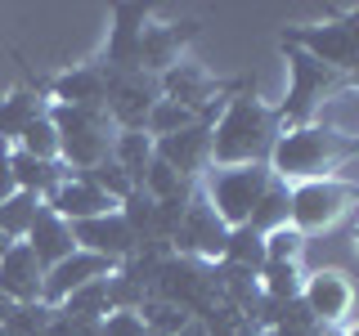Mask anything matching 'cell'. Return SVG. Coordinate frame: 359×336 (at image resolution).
Returning <instances> with one entry per match:
<instances>
[{
	"instance_id": "cell-1",
	"label": "cell",
	"mask_w": 359,
	"mask_h": 336,
	"mask_svg": "<svg viewBox=\"0 0 359 336\" xmlns=\"http://www.w3.org/2000/svg\"><path fill=\"white\" fill-rule=\"evenodd\" d=\"M278 134L283 126L274 104H265L256 81L247 76L211 121V166H269Z\"/></svg>"
},
{
	"instance_id": "cell-2",
	"label": "cell",
	"mask_w": 359,
	"mask_h": 336,
	"mask_svg": "<svg viewBox=\"0 0 359 336\" xmlns=\"http://www.w3.org/2000/svg\"><path fill=\"white\" fill-rule=\"evenodd\" d=\"M359 157V134L310 121V126L283 130L269 153V175L283 184H306V179H328L341 175Z\"/></svg>"
},
{
	"instance_id": "cell-3",
	"label": "cell",
	"mask_w": 359,
	"mask_h": 336,
	"mask_svg": "<svg viewBox=\"0 0 359 336\" xmlns=\"http://www.w3.org/2000/svg\"><path fill=\"white\" fill-rule=\"evenodd\" d=\"M278 50H283V59H287V94H283V104H274L283 130L310 126V121L319 117V108H323L328 94L355 90V76H341V72H332V67L314 63L310 54L297 50V45H278Z\"/></svg>"
},
{
	"instance_id": "cell-4",
	"label": "cell",
	"mask_w": 359,
	"mask_h": 336,
	"mask_svg": "<svg viewBox=\"0 0 359 336\" xmlns=\"http://www.w3.org/2000/svg\"><path fill=\"white\" fill-rule=\"evenodd\" d=\"M54 134H59V162L67 171H90L112 153L117 126L104 108H67V104H50L45 108Z\"/></svg>"
},
{
	"instance_id": "cell-5",
	"label": "cell",
	"mask_w": 359,
	"mask_h": 336,
	"mask_svg": "<svg viewBox=\"0 0 359 336\" xmlns=\"http://www.w3.org/2000/svg\"><path fill=\"white\" fill-rule=\"evenodd\" d=\"M292 188V206H287V224L301 238L314 233H332L337 224L355 211L359 202V184L346 175H328V179H306V184H287Z\"/></svg>"
},
{
	"instance_id": "cell-6",
	"label": "cell",
	"mask_w": 359,
	"mask_h": 336,
	"mask_svg": "<svg viewBox=\"0 0 359 336\" xmlns=\"http://www.w3.org/2000/svg\"><path fill=\"white\" fill-rule=\"evenodd\" d=\"M278 45H297L314 63L332 67L341 76H355V67H359V5H346L337 18H323V22L287 27L278 36Z\"/></svg>"
},
{
	"instance_id": "cell-7",
	"label": "cell",
	"mask_w": 359,
	"mask_h": 336,
	"mask_svg": "<svg viewBox=\"0 0 359 336\" xmlns=\"http://www.w3.org/2000/svg\"><path fill=\"white\" fill-rule=\"evenodd\" d=\"M269 166H211L207 175L198 179L202 197L211 202V211L229 224H247V216H252V206L261 202L265 184H269Z\"/></svg>"
},
{
	"instance_id": "cell-8",
	"label": "cell",
	"mask_w": 359,
	"mask_h": 336,
	"mask_svg": "<svg viewBox=\"0 0 359 336\" xmlns=\"http://www.w3.org/2000/svg\"><path fill=\"white\" fill-rule=\"evenodd\" d=\"M247 81V76H233V81H220V76H211L202 63H189L180 59L175 67H166L162 76H157V90H162V99H171V104L189 108L198 121H216L224 99L233 94Z\"/></svg>"
},
{
	"instance_id": "cell-9",
	"label": "cell",
	"mask_w": 359,
	"mask_h": 336,
	"mask_svg": "<svg viewBox=\"0 0 359 336\" xmlns=\"http://www.w3.org/2000/svg\"><path fill=\"white\" fill-rule=\"evenodd\" d=\"M157 99H162V90H157L153 72H144V67L108 72L104 67V112L117 130H144V117L153 112Z\"/></svg>"
},
{
	"instance_id": "cell-10",
	"label": "cell",
	"mask_w": 359,
	"mask_h": 336,
	"mask_svg": "<svg viewBox=\"0 0 359 336\" xmlns=\"http://www.w3.org/2000/svg\"><path fill=\"white\" fill-rule=\"evenodd\" d=\"M224 233H229V224H224L216 211H211V202L202 197V188H198V193L189 197L184 220H180V229H175V238H171V255L216 265L220 251H224Z\"/></svg>"
},
{
	"instance_id": "cell-11",
	"label": "cell",
	"mask_w": 359,
	"mask_h": 336,
	"mask_svg": "<svg viewBox=\"0 0 359 336\" xmlns=\"http://www.w3.org/2000/svg\"><path fill=\"white\" fill-rule=\"evenodd\" d=\"M153 22V9L149 5H112L108 9V41L104 50L95 54L99 67H108V72H121V67H140V36L144 27Z\"/></svg>"
},
{
	"instance_id": "cell-12",
	"label": "cell",
	"mask_w": 359,
	"mask_h": 336,
	"mask_svg": "<svg viewBox=\"0 0 359 336\" xmlns=\"http://www.w3.org/2000/svg\"><path fill=\"white\" fill-rule=\"evenodd\" d=\"M355 287L346 269H314L301 283V305L310 309V318H319L323 328H346V314H351Z\"/></svg>"
},
{
	"instance_id": "cell-13",
	"label": "cell",
	"mask_w": 359,
	"mask_h": 336,
	"mask_svg": "<svg viewBox=\"0 0 359 336\" xmlns=\"http://www.w3.org/2000/svg\"><path fill=\"white\" fill-rule=\"evenodd\" d=\"M207 27V18H175V22H149L140 36V67L153 76H162L166 67H175L180 59H184L189 41L198 36V31Z\"/></svg>"
},
{
	"instance_id": "cell-14",
	"label": "cell",
	"mask_w": 359,
	"mask_h": 336,
	"mask_svg": "<svg viewBox=\"0 0 359 336\" xmlns=\"http://www.w3.org/2000/svg\"><path fill=\"white\" fill-rule=\"evenodd\" d=\"M153 157H162L180 179H198L211 171V121H194V126L153 139Z\"/></svg>"
},
{
	"instance_id": "cell-15",
	"label": "cell",
	"mask_w": 359,
	"mask_h": 336,
	"mask_svg": "<svg viewBox=\"0 0 359 336\" xmlns=\"http://www.w3.org/2000/svg\"><path fill=\"white\" fill-rule=\"evenodd\" d=\"M41 94L50 104H67V108H104V67L95 59L72 63L54 76H36Z\"/></svg>"
},
{
	"instance_id": "cell-16",
	"label": "cell",
	"mask_w": 359,
	"mask_h": 336,
	"mask_svg": "<svg viewBox=\"0 0 359 336\" xmlns=\"http://www.w3.org/2000/svg\"><path fill=\"white\" fill-rule=\"evenodd\" d=\"M14 59L22 67V85L18 90H9L5 99H0V144H9L14 148L18 144V134L32 126L36 117H45V108H50V99L41 94V85H36V72L27 67V59L14 50Z\"/></svg>"
},
{
	"instance_id": "cell-17",
	"label": "cell",
	"mask_w": 359,
	"mask_h": 336,
	"mask_svg": "<svg viewBox=\"0 0 359 336\" xmlns=\"http://www.w3.org/2000/svg\"><path fill=\"white\" fill-rule=\"evenodd\" d=\"M72 242H76V251H95L112 265H121V260L135 255V233H130V224L121 220V211H108V216H95V220H76Z\"/></svg>"
},
{
	"instance_id": "cell-18",
	"label": "cell",
	"mask_w": 359,
	"mask_h": 336,
	"mask_svg": "<svg viewBox=\"0 0 359 336\" xmlns=\"http://www.w3.org/2000/svg\"><path fill=\"white\" fill-rule=\"evenodd\" d=\"M112 260H104V255H95V251H72L67 260H59L54 269H45V287H41V300L45 305H54L59 309L72 291H81L86 283H95V278H108L112 274Z\"/></svg>"
},
{
	"instance_id": "cell-19",
	"label": "cell",
	"mask_w": 359,
	"mask_h": 336,
	"mask_svg": "<svg viewBox=\"0 0 359 336\" xmlns=\"http://www.w3.org/2000/svg\"><path fill=\"white\" fill-rule=\"evenodd\" d=\"M45 206H50L54 216H63L67 224H76V220H95V216H108V211H117V202H112L108 193H99V188L90 184L86 175L72 171L50 197H45Z\"/></svg>"
},
{
	"instance_id": "cell-20",
	"label": "cell",
	"mask_w": 359,
	"mask_h": 336,
	"mask_svg": "<svg viewBox=\"0 0 359 336\" xmlns=\"http://www.w3.org/2000/svg\"><path fill=\"white\" fill-rule=\"evenodd\" d=\"M45 287V269L32 255L27 242H9V251L0 255V291H5L14 305H27V300H41Z\"/></svg>"
},
{
	"instance_id": "cell-21",
	"label": "cell",
	"mask_w": 359,
	"mask_h": 336,
	"mask_svg": "<svg viewBox=\"0 0 359 336\" xmlns=\"http://www.w3.org/2000/svg\"><path fill=\"white\" fill-rule=\"evenodd\" d=\"M22 242L32 246V255L41 260V269H54L59 260H67V255L76 251V242H72V224H67L63 216H54L45 202H41L36 216H32V229L22 233Z\"/></svg>"
},
{
	"instance_id": "cell-22",
	"label": "cell",
	"mask_w": 359,
	"mask_h": 336,
	"mask_svg": "<svg viewBox=\"0 0 359 336\" xmlns=\"http://www.w3.org/2000/svg\"><path fill=\"white\" fill-rule=\"evenodd\" d=\"M9 171H14V184L22 188V193H32V197H41V202L50 197L67 175H72L63 162H41V157H32V153H22V148H9Z\"/></svg>"
},
{
	"instance_id": "cell-23",
	"label": "cell",
	"mask_w": 359,
	"mask_h": 336,
	"mask_svg": "<svg viewBox=\"0 0 359 336\" xmlns=\"http://www.w3.org/2000/svg\"><path fill=\"white\" fill-rule=\"evenodd\" d=\"M301 283H306V269H301L297 260H265L261 269H256V287H261V296L274 300V305L297 300Z\"/></svg>"
},
{
	"instance_id": "cell-24",
	"label": "cell",
	"mask_w": 359,
	"mask_h": 336,
	"mask_svg": "<svg viewBox=\"0 0 359 336\" xmlns=\"http://www.w3.org/2000/svg\"><path fill=\"white\" fill-rule=\"evenodd\" d=\"M287 206H292V188L283 184V179H269L261 202H256L252 216H247V229H256L261 238L274 233V229H283V224H287Z\"/></svg>"
},
{
	"instance_id": "cell-25",
	"label": "cell",
	"mask_w": 359,
	"mask_h": 336,
	"mask_svg": "<svg viewBox=\"0 0 359 336\" xmlns=\"http://www.w3.org/2000/svg\"><path fill=\"white\" fill-rule=\"evenodd\" d=\"M108 157L135 179V188H140L144 166L153 162V139H149L144 130H117V139H112V153H108Z\"/></svg>"
},
{
	"instance_id": "cell-26",
	"label": "cell",
	"mask_w": 359,
	"mask_h": 336,
	"mask_svg": "<svg viewBox=\"0 0 359 336\" xmlns=\"http://www.w3.org/2000/svg\"><path fill=\"white\" fill-rule=\"evenodd\" d=\"M224 265H238V269H261L265 265V238L256 229H247V224H233L229 233H224V251H220Z\"/></svg>"
},
{
	"instance_id": "cell-27",
	"label": "cell",
	"mask_w": 359,
	"mask_h": 336,
	"mask_svg": "<svg viewBox=\"0 0 359 336\" xmlns=\"http://www.w3.org/2000/svg\"><path fill=\"white\" fill-rule=\"evenodd\" d=\"M144 318V328H149L153 336H180L184 328H194V314L189 309H180V305H171V300H157V296H149L140 309H135Z\"/></svg>"
},
{
	"instance_id": "cell-28",
	"label": "cell",
	"mask_w": 359,
	"mask_h": 336,
	"mask_svg": "<svg viewBox=\"0 0 359 336\" xmlns=\"http://www.w3.org/2000/svg\"><path fill=\"white\" fill-rule=\"evenodd\" d=\"M50 323H54V305L27 300V305H14V314L0 323V336H45Z\"/></svg>"
},
{
	"instance_id": "cell-29",
	"label": "cell",
	"mask_w": 359,
	"mask_h": 336,
	"mask_svg": "<svg viewBox=\"0 0 359 336\" xmlns=\"http://www.w3.org/2000/svg\"><path fill=\"white\" fill-rule=\"evenodd\" d=\"M41 211V197H32V193H18L14 197H5L0 202V233H5L9 242H22V233L32 229V216Z\"/></svg>"
},
{
	"instance_id": "cell-30",
	"label": "cell",
	"mask_w": 359,
	"mask_h": 336,
	"mask_svg": "<svg viewBox=\"0 0 359 336\" xmlns=\"http://www.w3.org/2000/svg\"><path fill=\"white\" fill-rule=\"evenodd\" d=\"M63 314H72V318H95V323H104L108 318V278H95V283H86L81 291H72V296L59 305Z\"/></svg>"
},
{
	"instance_id": "cell-31",
	"label": "cell",
	"mask_w": 359,
	"mask_h": 336,
	"mask_svg": "<svg viewBox=\"0 0 359 336\" xmlns=\"http://www.w3.org/2000/svg\"><path fill=\"white\" fill-rule=\"evenodd\" d=\"M194 112L189 108H180V104H171V99H157L153 104V112L144 117V134L149 139H166V134H175V130H184V126H194Z\"/></svg>"
},
{
	"instance_id": "cell-32",
	"label": "cell",
	"mask_w": 359,
	"mask_h": 336,
	"mask_svg": "<svg viewBox=\"0 0 359 336\" xmlns=\"http://www.w3.org/2000/svg\"><path fill=\"white\" fill-rule=\"evenodd\" d=\"M76 175H86L90 184H95L99 193H108L112 202H121V197H130V193H135V179L121 171V166L112 162V157H104L99 166H90V171H76Z\"/></svg>"
},
{
	"instance_id": "cell-33",
	"label": "cell",
	"mask_w": 359,
	"mask_h": 336,
	"mask_svg": "<svg viewBox=\"0 0 359 336\" xmlns=\"http://www.w3.org/2000/svg\"><path fill=\"white\" fill-rule=\"evenodd\" d=\"M14 148L32 153V157H41V162H59V134H54L50 117H36V121H32V126L18 134Z\"/></svg>"
},
{
	"instance_id": "cell-34",
	"label": "cell",
	"mask_w": 359,
	"mask_h": 336,
	"mask_svg": "<svg viewBox=\"0 0 359 336\" xmlns=\"http://www.w3.org/2000/svg\"><path fill=\"white\" fill-rule=\"evenodd\" d=\"M301 255H306V238H301L292 224L265 233V260H297L301 265Z\"/></svg>"
},
{
	"instance_id": "cell-35",
	"label": "cell",
	"mask_w": 359,
	"mask_h": 336,
	"mask_svg": "<svg viewBox=\"0 0 359 336\" xmlns=\"http://www.w3.org/2000/svg\"><path fill=\"white\" fill-rule=\"evenodd\" d=\"M99 336H149V328H144V318L135 309H112L99 323Z\"/></svg>"
},
{
	"instance_id": "cell-36",
	"label": "cell",
	"mask_w": 359,
	"mask_h": 336,
	"mask_svg": "<svg viewBox=\"0 0 359 336\" xmlns=\"http://www.w3.org/2000/svg\"><path fill=\"white\" fill-rule=\"evenodd\" d=\"M45 336H99V323L95 318H72V314L54 309V323Z\"/></svg>"
},
{
	"instance_id": "cell-37",
	"label": "cell",
	"mask_w": 359,
	"mask_h": 336,
	"mask_svg": "<svg viewBox=\"0 0 359 336\" xmlns=\"http://www.w3.org/2000/svg\"><path fill=\"white\" fill-rule=\"evenodd\" d=\"M14 193H18V184H14V171H9V144H0V202Z\"/></svg>"
},
{
	"instance_id": "cell-38",
	"label": "cell",
	"mask_w": 359,
	"mask_h": 336,
	"mask_svg": "<svg viewBox=\"0 0 359 336\" xmlns=\"http://www.w3.org/2000/svg\"><path fill=\"white\" fill-rule=\"evenodd\" d=\"M9 314H14V300H9V296H5V291H0V323H5V318H9Z\"/></svg>"
},
{
	"instance_id": "cell-39",
	"label": "cell",
	"mask_w": 359,
	"mask_h": 336,
	"mask_svg": "<svg viewBox=\"0 0 359 336\" xmlns=\"http://www.w3.org/2000/svg\"><path fill=\"white\" fill-rule=\"evenodd\" d=\"M9 251V238H5V233H0V255H5Z\"/></svg>"
},
{
	"instance_id": "cell-40",
	"label": "cell",
	"mask_w": 359,
	"mask_h": 336,
	"mask_svg": "<svg viewBox=\"0 0 359 336\" xmlns=\"http://www.w3.org/2000/svg\"><path fill=\"white\" fill-rule=\"evenodd\" d=\"M149 336H153V332H149Z\"/></svg>"
}]
</instances>
